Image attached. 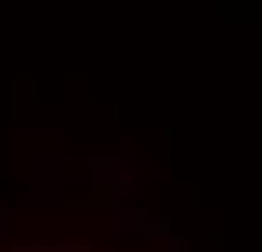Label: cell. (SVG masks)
<instances>
[{
  "label": "cell",
  "instance_id": "obj_1",
  "mask_svg": "<svg viewBox=\"0 0 262 252\" xmlns=\"http://www.w3.org/2000/svg\"><path fill=\"white\" fill-rule=\"evenodd\" d=\"M0 252H158L151 245L128 239H71V236H40V239H10L0 242Z\"/></svg>",
  "mask_w": 262,
  "mask_h": 252
}]
</instances>
